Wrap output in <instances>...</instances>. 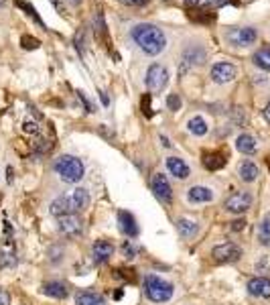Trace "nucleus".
I'll use <instances>...</instances> for the list:
<instances>
[{
  "label": "nucleus",
  "instance_id": "1",
  "mask_svg": "<svg viewBox=\"0 0 270 305\" xmlns=\"http://www.w3.org/2000/svg\"><path fill=\"white\" fill-rule=\"evenodd\" d=\"M132 39L146 55H159L167 47V37L165 33L150 23H140L132 29Z\"/></svg>",
  "mask_w": 270,
  "mask_h": 305
},
{
  "label": "nucleus",
  "instance_id": "2",
  "mask_svg": "<svg viewBox=\"0 0 270 305\" xmlns=\"http://www.w3.org/2000/svg\"><path fill=\"white\" fill-rule=\"evenodd\" d=\"M90 205V196L86 189L77 187L69 196H59L57 200L51 202L49 205V212L55 216V218H61V216H69V214H77L86 209Z\"/></svg>",
  "mask_w": 270,
  "mask_h": 305
},
{
  "label": "nucleus",
  "instance_id": "3",
  "mask_svg": "<svg viewBox=\"0 0 270 305\" xmlns=\"http://www.w3.org/2000/svg\"><path fill=\"white\" fill-rule=\"evenodd\" d=\"M55 173L59 175L65 183H80L84 173H86V167L77 157L63 155V157H59L55 161Z\"/></svg>",
  "mask_w": 270,
  "mask_h": 305
},
{
  "label": "nucleus",
  "instance_id": "4",
  "mask_svg": "<svg viewBox=\"0 0 270 305\" xmlns=\"http://www.w3.org/2000/svg\"><path fill=\"white\" fill-rule=\"evenodd\" d=\"M144 293L154 303H165L173 297V285L161 277L146 275L144 277Z\"/></svg>",
  "mask_w": 270,
  "mask_h": 305
},
{
  "label": "nucleus",
  "instance_id": "5",
  "mask_svg": "<svg viewBox=\"0 0 270 305\" xmlns=\"http://www.w3.org/2000/svg\"><path fill=\"white\" fill-rule=\"evenodd\" d=\"M211 256H214L216 262H222V264L238 262L240 256H242V249L238 244H234V242H225V244L216 246V249L211 251Z\"/></svg>",
  "mask_w": 270,
  "mask_h": 305
},
{
  "label": "nucleus",
  "instance_id": "6",
  "mask_svg": "<svg viewBox=\"0 0 270 305\" xmlns=\"http://www.w3.org/2000/svg\"><path fill=\"white\" fill-rule=\"evenodd\" d=\"M167 82H169V71H167V67H163L159 63H154V65L148 67V71H146V86H148V90L161 92L167 86Z\"/></svg>",
  "mask_w": 270,
  "mask_h": 305
},
{
  "label": "nucleus",
  "instance_id": "7",
  "mask_svg": "<svg viewBox=\"0 0 270 305\" xmlns=\"http://www.w3.org/2000/svg\"><path fill=\"white\" fill-rule=\"evenodd\" d=\"M150 187H152L154 196H157V200L161 203H167L169 205L173 202V189H171V183H169L167 175L157 173V175L152 177V181H150Z\"/></svg>",
  "mask_w": 270,
  "mask_h": 305
},
{
  "label": "nucleus",
  "instance_id": "8",
  "mask_svg": "<svg viewBox=\"0 0 270 305\" xmlns=\"http://www.w3.org/2000/svg\"><path fill=\"white\" fill-rule=\"evenodd\" d=\"M252 207V196L248 192H238L225 200V209L231 214H244Z\"/></svg>",
  "mask_w": 270,
  "mask_h": 305
},
{
  "label": "nucleus",
  "instance_id": "9",
  "mask_svg": "<svg viewBox=\"0 0 270 305\" xmlns=\"http://www.w3.org/2000/svg\"><path fill=\"white\" fill-rule=\"evenodd\" d=\"M57 228H59V232L65 236H80L84 230V222L80 216L69 214V216L57 218Z\"/></svg>",
  "mask_w": 270,
  "mask_h": 305
},
{
  "label": "nucleus",
  "instance_id": "10",
  "mask_svg": "<svg viewBox=\"0 0 270 305\" xmlns=\"http://www.w3.org/2000/svg\"><path fill=\"white\" fill-rule=\"evenodd\" d=\"M229 41L238 45V47H248V45H254L256 39H258V33L254 27H240V29H234L229 35Z\"/></svg>",
  "mask_w": 270,
  "mask_h": 305
},
{
  "label": "nucleus",
  "instance_id": "11",
  "mask_svg": "<svg viewBox=\"0 0 270 305\" xmlns=\"http://www.w3.org/2000/svg\"><path fill=\"white\" fill-rule=\"evenodd\" d=\"M236 78V67L227 63V61H220L211 67V80L216 84H227Z\"/></svg>",
  "mask_w": 270,
  "mask_h": 305
},
{
  "label": "nucleus",
  "instance_id": "12",
  "mask_svg": "<svg viewBox=\"0 0 270 305\" xmlns=\"http://www.w3.org/2000/svg\"><path fill=\"white\" fill-rule=\"evenodd\" d=\"M118 224H120V232L128 238H136L138 236V224L134 220V216L130 212H118Z\"/></svg>",
  "mask_w": 270,
  "mask_h": 305
},
{
  "label": "nucleus",
  "instance_id": "13",
  "mask_svg": "<svg viewBox=\"0 0 270 305\" xmlns=\"http://www.w3.org/2000/svg\"><path fill=\"white\" fill-rule=\"evenodd\" d=\"M112 254H114V246L108 240H98L91 246V256L95 264H104L106 260H110Z\"/></svg>",
  "mask_w": 270,
  "mask_h": 305
},
{
  "label": "nucleus",
  "instance_id": "14",
  "mask_svg": "<svg viewBox=\"0 0 270 305\" xmlns=\"http://www.w3.org/2000/svg\"><path fill=\"white\" fill-rule=\"evenodd\" d=\"M248 291L252 293L254 297H264L268 299L270 297V279L266 277H254L248 281Z\"/></svg>",
  "mask_w": 270,
  "mask_h": 305
},
{
  "label": "nucleus",
  "instance_id": "15",
  "mask_svg": "<svg viewBox=\"0 0 270 305\" xmlns=\"http://www.w3.org/2000/svg\"><path fill=\"white\" fill-rule=\"evenodd\" d=\"M187 200L191 203H207V202L214 200V192H211L209 187L195 185V187H191L189 192H187Z\"/></svg>",
  "mask_w": 270,
  "mask_h": 305
},
{
  "label": "nucleus",
  "instance_id": "16",
  "mask_svg": "<svg viewBox=\"0 0 270 305\" xmlns=\"http://www.w3.org/2000/svg\"><path fill=\"white\" fill-rule=\"evenodd\" d=\"M167 169L171 171V175H175V177H179V179H187L189 177V165L183 161V159H179V157H169L167 159Z\"/></svg>",
  "mask_w": 270,
  "mask_h": 305
},
{
  "label": "nucleus",
  "instance_id": "17",
  "mask_svg": "<svg viewBox=\"0 0 270 305\" xmlns=\"http://www.w3.org/2000/svg\"><path fill=\"white\" fill-rule=\"evenodd\" d=\"M75 303L77 305H106V299L95 291H77Z\"/></svg>",
  "mask_w": 270,
  "mask_h": 305
},
{
  "label": "nucleus",
  "instance_id": "18",
  "mask_svg": "<svg viewBox=\"0 0 270 305\" xmlns=\"http://www.w3.org/2000/svg\"><path fill=\"white\" fill-rule=\"evenodd\" d=\"M43 293L49 295V297H55V299H65L67 297V287L59 281H49L43 285Z\"/></svg>",
  "mask_w": 270,
  "mask_h": 305
},
{
  "label": "nucleus",
  "instance_id": "19",
  "mask_svg": "<svg viewBox=\"0 0 270 305\" xmlns=\"http://www.w3.org/2000/svg\"><path fill=\"white\" fill-rule=\"evenodd\" d=\"M238 173H240V179L242 181H246V183H252V181H256L258 179V167L252 163V161H244L242 165H240V169H238Z\"/></svg>",
  "mask_w": 270,
  "mask_h": 305
},
{
  "label": "nucleus",
  "instance_id": "20",
  "mask_svg": "<svg viewBox=\"0 0 270 305\" xmlns=\"http://www.w3.org/2000/svg\"><path fill=\"white\" fill-rule=\"evenodd\" d=\"M203 165L209 171H218V169H222L225 165V155H224V152H220V151L207 152V155L203 157Z\"/></svg>",
  "mask_w": 270,
  "mask_h": 305
},
{
  "label": "nucleus",
  "instance_id": "21",
  "mask_svg": "<svg viewBox=\"0 0 270 305\" xmlns=\"http://www.w3.org/2000/svg\"><path fill=\"white\" fill-rule=\"evenodd\" d=\"M177 230H179V234L183 238H193V236L197 234L199 226H197V222H193V220L181 218V220H177Z\"/></svg>",
  "mask_w": 270,
  "mask_h": 305
},
{
  "label": "nucleus",
  "instance_id": "22",
  "mask_svg": "<svg viewBox=\"0 0 270 305\" xmlns=\"http://www.w3.org/2000/svg\"><path fill=\"white\" fill-rule=\"evenodd\" d=\"M236 149L240 152H244V155H254V152H256V141H254V137L240 135L238 141H236Z\"/></svg>",
  "mask_w": 270,
  "mask_h": 305
},
{
  "label": "nucleus",
  "instance_id": "23",
  "mask_svg": "<svg viewBox=\"0 0 270 305\" xmlns=\"http://www.w3.org/2000/svg\"><path fill=\"white\" fill-rule=\"evenodd\" d=\"M254 65H258L264 71H270V47H262L252 55Z\"/></svg>",
  "mask_w": 270,
  "mask_h": 305
},
{
  "label": "nucleus",
  "instance_id": "24",
  "mask_svg": "<svg viewBox=\"0 0 270 305\" xmlns=\"http://www.w3.org/2000/svg\"><path fill=\"white\" fill-rule=\"evenodd\" d=\"M189 130H191L195 137H203L205 132H207V122H205L201 116H193V118L189 120Z\"/></svg>",
  "mask_w": 270,
  "mask_h": 305
},
{
  "label": "nucleus",
  "instance_id": "25",
  "mask_svg": "<svg viewBox=\"0 0 270 305\" xmlns=\"http://www.w3.org/2000/svg\"><path fill=\"white\" fill-rule=\"evenodd\" d=\"M95 35H98L102 41L108 43V27H106V21H104V14L102 12L95 14Z\"/></svg>",
  "mask_w": 270,
  "mask_h": 305
},
{
  "label": "nucleus",
  "instance_id": "26",
  "mask_svg": "<svg viewBox=\"0 0 270 305\" xmlns=\"http://www.w3.org/2000/svg\"><path fill=\"white\" fill-rule=\"evenodd\" d=\"M258 238L264 246H270V218H266L258 228Z\"/></svg>",
  "mask_w": 270,
  "mask_h": 305
},
{
  "label": "nucleus",
  "instance_id": "27",
  "mask_svg": "<svg viewBox=\"0 0 270 305\" xmlns=\"http://www.w3.org/2000/svg\"><path fill=\"white\" fill-rule=\"evenodd\" d=\"M14 2H16V6H18V8H23V10H25V12L29 14V16H33V18H35V21H37L39 25H41V27H43V21H41V16H39V14H37V10H35V6H33V4L25 2V0H14Z\"/></svg>",
  "mask_w": 270,
  "mask_h": 305
},
{
  "label": "nucleus",
  "instance_id": "28",
  "mask_svg": "<svg viewBox=\"0 0 270 305\" xmlns=\"http://www.w3.org/2000/svg\"><path fill=\"white\" fill-rule=\"evenodd\" d=\"M21 45L25 49H39L41 47V41H39L37 37H33V35H23L21 37Z\"/></svg>",
  "mask_w": 270,
  "mask_h": 305
},
{
  "label": "nucleus",
  "instance_id": "29",
  "mask_svg": "<svg viewBox=\"0 0 270 305\" xmlns=\"http://www.w3.org/2000/svg\"><path fill=\"white\" fill-rule=\"evenodd\" d=\"M191 18H195V21H201V23H211L216 18L214 12H207V10H197L195 14H191Z\"/></svg>",
  "mask_w": 270,
  "mask_h": 305
},
{
  "label": "nucleus",
  "instance_id": "30",
  "mask_svg": "<svg viewBox=\"0 0 270 305\" xmlns=\"http://www.w3.org/2000/svg\"><path fill=\"white\" fill-rule=\"evenodd\" d=\"M167 106H169V110H173V112L179 110V108H181V98L177 96V94H171V96L167 98Z\"/></svg>",
  "mask_w": 270,
  "mask_h": 305
},
{
  "label": "nucleus",
  "instance_id": "31",
  "mask_svg": "<svg viewBox=\"0 0 270 305\" xmlns=\"http://www.w3.org/2000/svg\"><path fill=\"white\" fill-rule=\"evenodd\" d=\"M122 254H124L126 258H134V256H136V251H134V246H132L130 240H126V242L122 244Z\"/></svg>",
  "mask_w": 270,
  "mask_h": 305
},
{
  "label": "nucleus",
  "instance_id": "32",
  "mask_svg": "<svg viewBox=\"0 0 270 305\" xmlns=\"http://www.w3.org/2000/svg\"><path fill=\"white\" fill-rule=\"evenodd\" d=\"M229 2V0H205V6L207 8H222Z\"/></svg>",
  "mask_w": 270,
  "mask_h": 305
},
{
  "label": "nucleus",
  "instance_id": "33",
  "mask_svg": "<svg viewBox=\"0 0 270 305\" xmlns=\"http://www.w3.org/2000/svg\"><path fill=\"white\" fill-rule=\"evenodd\" d=\"M75 49L80 51V55H84V31L75 35Z\"/></svg>",
  "mask_w": 270,
  "mask_h": 305
},
{
  "label": "nucleus",
  "instance_id": "34",
  "mask_svg": "<svg viewBox=\"0 0 270 305\" xmlns=\"http://www.w3.org/2000/svg\"><path fill=\"white\" fill-rule=\"evenodd\" d=\"M142 112L146 114L148 118L152 116V110H150V96H148V94H144V98H142Z\"/></svg>",
  "mask_w": 270,
  "mask_h": 305
},
{
  "label": "nucleus",
  "instance_id": "35",
  "mask_svg": "<svg viewBox=\"0 0 270 305\" xmlns=\"http://www.w3.org/2000/svg\"><path fill=\"white\" fill-rule=\"evenodd\" d=\"M77 98H80V100H82V104H84L86 112H93V108H91V104L88 102V98H86V94H84V92H77Z\"/></svg>",
  "mask_w": 270,
  "mask_h": 305
},
{
  "label": "nucleus",
  "instance_id": "36",
  "mask_svg": "<svg viewBox=\"0 0 270 305\" xmlns=\"http://www.w3.org/2000/svg\"><path fill=\"white\" fill-rule=\"evenodd\" d=\"M124 4H130V6H144L148 0H122Z\"/></svg>",
  "mask_w": 270,
  "mask_h": 305
},
{
  "label": "nucleus",
  "instance_id": "37",
  "mask_svg": "<svg viewBox=\"0 0 270 305\" xmlns=\"http://www.w3.org/2000/svg\"><path fill=\"white\" fill-rule=\"evenodd\" d=\"M25 130H27V132H33V135H37V132H39V126H37V122H25Z\"/></svg>",
  "mask_w": 270,
  "mask_h": 305
},
{
  "label": "nucleus",
  "instance_id": "38",
  "mask_svg": "<svg viewBox=\"0 0 270 305\" xmlns=\"http://www.w3.org/2000/svg\"><path fill=\"white\" fill-rule=\"evenodd\" d=\"M0 305H10V297L6 291H0Z\"/></svg>",
  "mask_w": 270,
  "mask_h": 305
},
{
  "label": "nucleus",
  "instance_id": "39",
  "mask_svg": "<svg viewBox=\"0 0 270 305\" xmlns=\"http://www.w3.org/2000/svg\"><path fill=\"white\" fill-rule=\"evenodd\" d=\"M231 224H234V226H231V230H244V226H246V222L244 220H236V222H231Z\"/></svg>",
  "mask_w": 270,
  "mask_h": 305
},
{
  "label": "nucleus",
  "instance_id": "40",
  "mask_svg": "<svg viewBox=\"0 0 270 305\" xmlns=\"http://www.w3.org/2000/svg\"><path fill=\"white\" fill-rule=\"evenodd\" d=\"M100 100H102V104H104V106H108V104H110V98H108V94H106V92H100Z\"/></svg>",
  "mask_w": 270,
  "mask_h": 305
},
{
  "label": "nucleus",
  "instance_id": "41",
  "mask_svg": "<svg viewBox=\"0 0 270 305\" xmlns=\"http://www.w3.org/2000/svg\"><path fill=\"white\" fill-rule=\"evenodd\" d=\"M264 118H266V122H270V102H268L266 108H264Z\"/></svg>",
  "mask_w": 270,
  "mask_h": 305
},
{
  "label": "nucleus",
  "instance_id": "42",
  "mask_svg": "<svg viewBox=\"0 0 270 305\" xmlns=\"http://www.w3.org/2000/svg\"><path fill=\"white\" fill-rule=\"evenodd\" d=\"M187 4H193V6H197V4H201V2H205V0H185Z\"/></svg>",
  "mask_w": 270,
  "mask_h": 305
},
{
  "label": "nucleus",
  "instance_id": "43",
  "mask_svg": "<svg viewBox=\"0 0 270 305\" xmlns=\"http://www.w3.org/2000/svg\"><path fill=\"white\" fill-rule=\"evenodd\" d=\"M51 4H53L57 10H61V2H59V0H51Z\"/></svg>",
  "mask_w": 270,
  "mask_h": 305
},
{
  "label": "nucleus",
  "instance_id": "44",
  "mask_svg": "<svg viewBox=\"0 0 270 305\" xmlns=\"http://www.w3.org/2000/svg\"><path fill=\"white\" fill-rule=\"evenodd\" d=\"M65 2H69L71 6H77V4H80V2H82V0H65Z\"/></svg>",
  "mask_w": 270,
  "mask_h": 305
},
{
  "label": "nucleus",
  "instance_id": "45",
  "mask_svg": "<svg viewBox=\"0 0 270 305\" xmlns=\"http://www.w3.org/2000/svg\"><path fill=\"white\" fill-rule=\"evenodd\" d=\"M161 143H163L165 147H171V143H169V139H167V137H161Z\"/></svg>",
  "mask_w": 270,
  "mask_h": 305
},
{
  "label": "nucleus",
  "instance_id": "46",
  "mask_svg": "<svg viewBox=\"0 0 270 305\" xmlns=\"http://www.w3.org/2000/svg\"><path fill=\"white\" fill-rule=\"evenodd\" d=\"M2 4H4V0H0V6H2Z\"/></svg>",
  "mask_w": 270,
  "mask_h": 305
}]
</instances>
